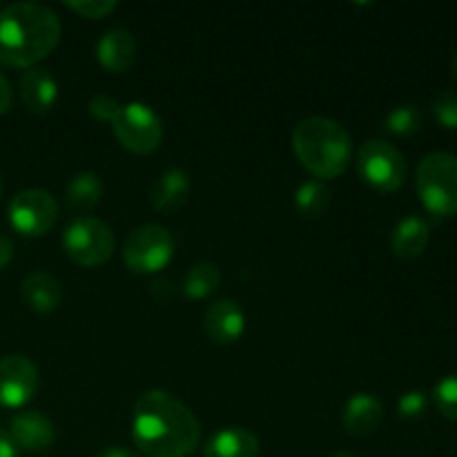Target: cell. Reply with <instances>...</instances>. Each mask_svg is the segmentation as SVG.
Instances as JSON below:
<instances>
[{"mask_svg": "<svg viewBox=\"0 0 457 457\" xmlns=\"http://www.w3.org/2000/svg\"><path fill=\"white\" fill-rule=\"evenodd\" d=\"M132 437L147 457H187L199 446L196 415L168 391H147L134 406Z\"/></svg>", "mask_w": 457, "mask_h": 457, "instance_id": "6da1fadb", "label": "cell"}, {"mask_svg": "<svg viewBox=\"0 0 457 457\" xmlns=\"http://www.w3.org/2000/svg\"><path fill=\"white\" fill-rule=\"evenodd\" d=\"M61 21L38 3H13L0 12V62L7 67L38 65L56 49Z\"/></svg>", "mask_w": 457, "mask_h": 457, "instance_id": "7a4b0ae2", "label": "cell"}, {"mask_svg": "<svg viewBox=\"0 0 457 457\" xmlns=\"http://www.w3.org/2000/svg\"><path fill=\"white\" fill-rule=\"evenodd\" d=\"M293 150L299 163L317 179L342 177L351 165L353 141L342 123L326 116H308L293 129Z\"/></svg>", "mask_w": 457, "mask_h": 457, "instance_id": "3957f363", "label": "cell"}, {"mask_svg": "<svg viewBox=\"0 0 457 457\" xmlns=\"http://www.w3.org/2000/svg\"><path fill=\"white\" fill-rule=\"evenodd\" d=\"M418 195L424 208L437 217L457 214V156L431 152L418 165Z\"/></svg>", "mask_w": 457, "mask_h": 457, "instance_id": "277c9868", "label": "cell"}, {"mask_svg": "<svg viewBox=\"0 0 457 457\" xmlns=\"http://www.w3.org/2000/svg\"><path fill=\"white\" fill-rule=\"evenodd\" d=\"M114 230L103 219L79 217L62 232V250L83 268H98L114 254Z\"/></svg>", "mask_w": 457, "mask_h": 457, "instance_id": "5b68a950", "label": "cell"}, {"mask_svg": "<svg viewBox=\"0 0 457 457\" xmlns=\"http://www.w3.org/2000/svg\"><path fill=\"white\" fill-rule=\"evenodd\" d=\"M174 237L159 223L134 228L123 244L125 266L138 275H154L174 259Z\"/></svg>", "mask_w": 457, "mask_h": 457, "instance_id": "8992f818", "label": "cell"}, {"mask_svg": "<svg viewBox=\"0 0 457 457\" xmlns=\"http://www.w3.org/2000/svg\"><path fill=\"white\" fill-rule=\"evenodd\" d=\"M357 170L360 177L378 192H397L409 177L404 154L382 138H370L360 147Z\"/></svg>", "mask_w": 457, "mask_h": 457, "instance_id": "52a82bcc", "label": "cell"}, {"mask_svg": "<svg viewBox=\"0 0 457 457\" xmlns=\"http://www.w3.org/2000/svg\"><path fill=\"white\" fill-rule=\"evenodd\" d=\"M114 137L125 150L134 154H152L163 141L161 116L145 103H125L112 120Z\"/></svg>", "mask_w": 457, "mask_h": 457, "instance_id": "ba28073f", "label": "cell"}, {"mask_svg": "<svg viewBox=\"0 0 457 457\" xmlns=\"http://www.w3.org/2000/svg\"><path fill=\"white\" fill-rule=\"evenodd\" d=\"M9 223L22 237H43L56 226L58 204L49 192L29 187L9 201Z\"/></svg>", "mask_w": 457, "mask_h": 457, "instance_id": "9c48e42d", "label": "cell"}, {"mask_svg": "<svg viewBox=\"0 0 457 457\" xmlns=\"http://www.w3.org/2000/svg\"><path fill=\"white\" fill-rule=\"evenodd\" d=\"M38 384V369L29 357L13 353L0 360V406L22 409L36 397Z\"/></svg>", "mask_w": 457, "mask_h": 457, "instance_id": "30bf717a", "label": "cell"}, {"mask_svg": "<svg viewBox=\"0 0 457 457\" xmlns=\"http://www.w3.org/2000/svg\"><path fill=\"white\" fill-rule=\"evenodd\" d=\"M204 326L214 344L228 346V344L239 342L244 335L245 315L235 299H219V302L210 303V308L205 311Z\"/></svg>", "mask_w": 457, "mask_h": 457, "instance_id": "8fae6325", "label": "cell"}, {"mask_svg": "<svg viewBox=\"0 0 457 457\" xmlns=\"http://www.w3.org/2000/svg\"><path fill=\"white\" fill-rule=\"evenodd\" d=\"M9 433L16 440L18 449L31 451V453L47 451L56 437L52 420L40 411H21L13 415L9 422Z\"/></svg>", "mask_w": 457, "mask_h": 457, "instance_id": "7c38bea8", "label": "cell"}, {"mask_svg": "<svg viewBox=\"0 0 457 457\" xmlns=\"http://www.w3.org/2000/svg\"><path fill=\"white\" fill-rule=\"evenodd\" d=\"M138 56V45L132 31L110 29L96 45V61L103 70L112 74H123L132 70Z\"/></svg>", "mask_w": 457, "mask_h": 457, "instance_id": "4fadbf2b", "label": "cell"}, {"mask_svg": "<svg viewBox=\"0 0 457 457\" xmlns=\"http://www.w3.org/2000/svg\"><path fill=\"white\" fill-rule=\"evenodd\" d=\"M190 174L181 168L165 170L159 179L154 181L150 190V204L152 208L159 210L163 214H174L187 204L190 199Z\"/></svg>", "mask_w": 457, "mask_h": 457, "instance_id": "5bb4252c", "label": "cell"}, {"mask_svg": "<svg viewBox=\"0 0 457 457\" xmlns=\"http://www.w3.org/2000/svg\"><path fill=\"white\" fill-rule=\"evenodd\" d=\"M21 96L31 114H47L58 98V83L45 67H29L21 76Z\"/></svg>", "mask_w": 457, "mask_h": 457, "instance_id": "9a60e30c", "label": "cell"}, {"mask_svg": "<svg viewBox=\"0 0 457 457\" xmlns=\"http://www.w3.org/2000/svg\"><path fill=\"white\" fill-rule=\"evenodd\" d=\"M344 428L351 436H370L379 428L384 420V406L370 393H357L344 406Z\"/></svg>", "mask_w": 457, "mask_h": 457, "instance_id": "2e32d148", "label": "cell"}, {"mask_svg": "<svg viewBox=\"0 0 457 457\" xmlns=\"http://www.w3.org/2000/svg\"><path fill=\"white\" fill-rule=\"evenodd\" d=\"M205 457H257L259 437L241 427H228L214 433L204 449Z\"/></svg>", "mask_w": 457, "mask_h": 457, "instance_id": "e0dca14e", "label": "cell"}, {"mask_svg": "<svg viewBox=\"0 0 457 457\" xmlns=\"http://www.w3.org/2000/svg\"><path fill=\"white\" fill-rule=\"evenodd\" d=\"M22 302L31 308V311L40 312V315H47L54 312L62 302V290L58 284L56 277H52L49 272H31L22 279L21 286Z\"/></svg>", "mask_w": 457, "mask_h": 457, "instance_id": "ac0fdd59", "label": "cell"}, {"mask_svg": "<svg viewBox=\"0 0 457 457\" xmlns=\"http://www.w3.org/2000/svg\"><path fill=\"white\" fill-rule=\"evenodd\" d=\"M428 241H431V230H428V223L422 217H404L395 226L391 235V250L395 257L406 259H418L420 254H424Z\"/></svg>", "mask_w": 457, "mask_h": 457, "instance_id": "d6986e66", "label": "cell"}, {"mask_svg": "<svg viewBox=\"0 0 457 457\" xmlns=\"http://www.w3.org/2000/svg\"><path fill=\"white\" fill-rule=\"evenodd\" d=\"M103 192H105V187H103L101 177L96 172L85 170V172L74 174L67 183L65 204L74 212H89L101 204Z\"/></svg>", "mask_w": 457, "mask_h": 457, "instance_id": "ffe728a7", "label": "cell"}, {"mask_svg": "<svg viewBox=\"0 0 457 457\" xmlns=\"http://www.w3.org/2000/svg\"><path fill=\"white\" fill-rule=\"evenodd\" d=\"M219 284H221L219 268L210 262H201L187 270L183 279V293L187 299H205L217 293Z\"/></svg>", "mask_w": 457, "mask_h": 457, "instance_id": "44dd1931", "label": "cell"}, {"mask_svg": "<svg viewBox=\"0 0 457 457\" xmlns=\"http://www.w3.org/2000/svg\"><path fill=\"white\" fill-rule=\"evenodd\" d=\"M330 205V190L324 181H308L297 187L295 192V208L302 217L317 219L328 210Z\"/></svg>", "mask_w": 457, "mask_h": 457, "instance_id": "7402d4cb", "label": "cell"}, {"mask_svg": "<svg viewBox=\"0 0 457 457\" xmlns=\"http://www.w3.org/2000/svg\"><path fill=\"white\" fill-rule=\"evenodd\" d=\"M422 112L418 105H397L391 110L384 119V128L386 132L395 134V137H411V134L420 132L422 128Z\"/></svg>", "mask_w": 457, "mask_h": 457, "instance_id": "603a6c76", "label": "cell"}, {"mask_svg": "<svg viewBox=\"0 0 457 457\" xmlns=\"http://www.w3.org/2000/svg\"><path fill=\"white\" fill-rule=\"evenodd\" d=\"M433 404L446 420L457 422V375L440 379L433 388Z\"/></svg>", "mask_w": 457, "mask_h": 457, "instance_id": "cb8c5ba5", "label": "cell"}, {"mask_svg": "<svg viewBox=\"0 0 457 457\" xmlns=\"http://www.w3.org/2000/svg\"><path fill=\"white\" fill-rule=\"evenodd\" d=\"M433 114L436 120L446 129H457V92L445 89L433 98Z\"/></svg>", "mask_w": 457, "mask_h": 457, "instance_id": "d4e9b609", "label": "cell"}, {"mask_svg": "<svg viewBox=\"0 0 457 457\" xmlns=\"http://www.w3.org/2000/svg\"><path fill=\"white\" fill-rule=\"evenodd\" d=\"M67 9L79 13L80 18H89V21H101V18L110 16L119 4L114 0H67Z\"/></svg>", "mask_w": 457, "mask_h": 457, "instance_id": "484cf974", "label": "cell"}, {"mask_svg": "<svg viewBox=\"0 0 457 457\" xmlns=\"http://www.w3.org/2000/svg\"><path fill=\"white\" fill-rule=\"evenodd\" d=\"M428 397L424 391H409L397 402V413L404 420H418L427 413Z\"/></svg>", "mask_w": 457, "mask_h": 457, "instance_id": "4316f807", "label": "cell"}, {"mask_svg": "<svg viewBox=\"0 0 457 457\" xmlns=\"http://www.w3.org/2000/svg\"><path fill=\"white\" fill-rule=\"evenodd\" d=\"M119 110L120 103L114 96H110V94H96L89 101V114L96 120H101V123H112L114 116L119 114Z\"/></svg>", "mask_w": 457, "mask_h": 457, "instance_id": "83f0119b", "label": "cell"}, {"mask_svg": "<svg viewBox=\"0 0 457 457\" xmlns=\"http://www.w3.org/2000/svg\"><path fill=\"white\" fill-rule=\"evenodd\" d=\"M0 457H21V449L7 428H0Z\"/></svg>", "mask_w": 457, "mask_h": 457, "instance_id": "f1b7e54d", "label": "cell"}, {"mask_svg": "<svg viewBox=\"0 0 457 457\" xmlns=\"http://www.w3.org/2000/svg\"><path fill=\"white\" fill-rule=\"evenodd\" d=\"M12 101H13L12 85H9V80L0 74V116L7 114V112L12 110Z\"/></svg>", "mask_w": 457, "mask_h": 457, "instance_id": "f546056e", "label": "cell"}, {"mask_svg": "<svg viewBox=\"0 0 457 457\" xmlns=\"http://www.w3.org/2000/svg\"><path fill=\"white\" fill-rule=\"evenodd\" d=\"M13 259V241L9 239L7 235H0V270H4V268L12 263Z\"/></svg>", "mask_w": 457, "mask_h": 457, "instance_id": "4dcf8cb0", "label": "cell"}, {"mask_svg": "<svg viewBox=\"0 0 457 457\" xmlns=\"http://www.w3.org/2000/svg\"><path fill=\"white\" fill-rule=\"evenodd\" d=\"M96 457H138L134 451L129 449H120V446H112V449H105L101 451Z\"/></svg>", "mask_w": 457, "mask_h": 457, "instance_id": "1f68e13d", "label": "cell"}, {"mask_svg": "<svg viewBox=\"0 0 457 457\" xmlns=\"http://www.w3.org/2000/svg\"><path fill=\"white\" fill-rule=\"evenodd\" d=\"M330 457H355V455L346 453V451H339V453H335V455H330Z\"/></svg>", "mask_w": 457, "mask_h": 457, "instance_id": "d6a6232c", "label": "cell"}, {"mask_svg": "<svg viewBox=\"0 0 457 457\" xmlns=\"http://www.w3.org/2000/svg\"><path fill=\"white\" fill-rule=\"evenodd\" d=\"M453 74H455V79H457V54H455V58H453Z\"/></svg>", "mask_w": 457, "mask_h": 457, "instance_id": "836d02e7", "label": "cell"}, {"mask_svg": "<svg viewBox=\"0 0 457 457\" xmlns=\"http://www.w3.org/2000/svg\"><path fill=\"white\" fill-rule=\"evenodd\" d=\"M0 192H3V181H0Z\"/></svg>", "mask_w": 457, "mask_h": 457, "instance_id": "e575fe53", "label": "cell"}]
</instances>
